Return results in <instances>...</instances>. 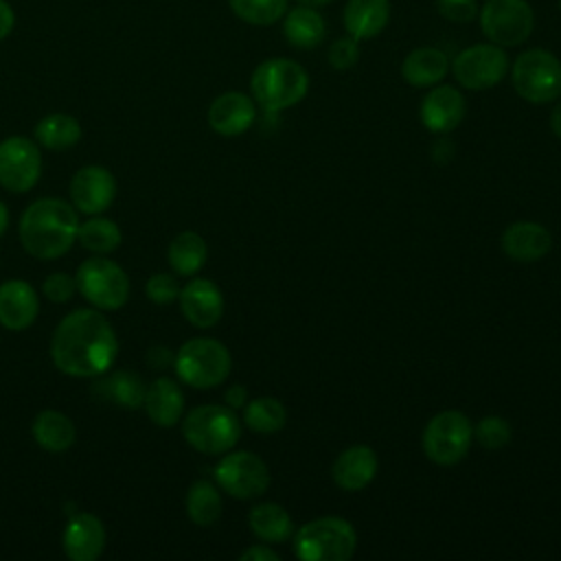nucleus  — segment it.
Wrapping results in <instances>:
<instances>
[{
  "instance_id": "f257e3e1",
  "label": "nucleus",
  "mask_w": 561,
  "mask_h": 561,
  "mask_svg": "<svg viewBox=\"0 0 561 561\" xmlns=\"http://www.w3.org/2000/svg\"><path fill=\"white\" fill-rule=\"evenodd\" d=\"M118 355V337L96 309H75L55 329L50 340L53 364L70 377H101Z\"/></svg>"
},
{
  "instance_id": "f03ea898",
  "label": "nucleus",
  "mask_w": 561,
  "mask_h": 561,
  "mask_svg": "<svg viewBox=\"0 0 561 561\" xmlns=\"http://www.w3.org/2000/svg\"><path fill=\"white\" fill-rule=\"evenodd\" d=\"M77 208L59 197L35 199L20 217V241L39 261L64 256L77 241Z\"/></svg>"
},
{
  "instance_id": "7ed1b4c3",
  "label": "nucleus",
  "mask_w": 561,
  "mask_h": 561,
  "mask_svg": "<svg viewBox=\"0 0 561 561\" xmlns=\"http://www.w3.org/2000/svg\"><path fill=\"white\" fill-rule=\"evenodd\" d=\"M250 92L265 114H278L307 96L309 72L289 57H270L252 70Z\"/></svg>"
},
{
  "instance_id": "20e7f679",
  "label": "nucleus",
  "mask_w": 561,
  "mask_h": 561,
  "mask_svg": "<svg viewBox=\"0 0 561 561\" xmlns=\"http://www.w3.org/2000/svg\"><path fill=\"white\" fill-rule=\"evenodd\" d=\"M294 554L302 561H348L357 548L353 524L337 515L316 517L291 535Z\"/></svg>"
},
{
  "instance_id": "39448f33",
  "label": "nucleus",
  "mask_w": 561,
  "mask_h": 561,
  "mask_svg": "<svg viewBox=\"0 0 561 561\" xmlns=\"http://www.w3.org/2000/svg\"><path fill=\"white\" fill-rule=\"evenodd\" d=\"M173 368L182 383L195 390H210L228 379L232 357L228 346L215 337H191L178 348Z\"/></svg>"
},
{
  "instance_id": "423d86ee",
  "label": "nucleus",
  "mask_w": 561,
  "mask_h": 561,
  "mask_svg": "<svg viewBox=\"0 0 561 561\" xmlns=\"http://www.w3.org/2000/svg\"><path fill=\"white\" fill-rule=\"evenodd\" d=\"M182 436L195 451L221 456L237 445L241 436V421L228 405H197L184 416Z\"/></svg>"
},
{
  "instance_id": "0eeeda50",
  "label": "nucleus",
  "mask_w": 561,
  "mask_h": 561,
  "mask_svg": "<svg viewBox=\"0 0 561 561\" xmlns=\"http://www.w3.org/2000/svg\"><path fill=\"white\" fill-rule=\"evenodd\" d=\"M511 83L519 99L533 105H546L561 96V59L546 48L519 53L511 68Z\"/></svg>"
},
{
  "instance_id": "6e6552de",
  "label": "nucleus",
  "mask_w": 561,
  "mask_h": 561,
  "mask_svg": "<svg viewBox=\"0 0 561 561\" xmlns=\"http://www.w3.org/2000/svg\"><path fill=\"white\" fill-rule=\"evenodd\" d=\"M473 443V425L460 410L434 414L421 434V447L427 460L440 467L458 465Z\"/></svg>"
},
{
  "instance_id": "1a4fd4ad",
  "label": "nucleus",
  "mask_w": 561,
  "mask_h": 561,
  "mask_svg": "<svg viewBox=\"0 0 561 561\" xmlns=\"http://www.w3.org/2000/svg\"><path fill=\"white\" fill-rule=\"evenodd\" d=\"M476 20L486 42L502 48L522 46L535 31V11L528 0H484Z\"/></svg>"
},
{
  "instance_id": "9d476101",
  "label": "nucleus",
  "mask_w": 561,
  "mask_h": 561,
  "mask_svg": "<svg viewBox=\"0 0 561 561\" xmlns=\"http://www.w3.org/2000/svg\"><path fill=\"white\" fill-rule=\"evenodd\" d=\"M75 283L77 291L96 309L114 311L121 309L129 298V276L118 263L105 256L83 261L77 267Z\"/></svg>"
},
{
  "instance_id": "9b49d317",
  "label": "nucleus",
  "mask_w": 561,
  "mask_h": 561,
  "mask_svg": "<svg viewBox=\"0 0 561 561\" xmlns=\"http://www.w3.org/2000/svg\"><path fill=\"white\" fill-rule=\"evenodd\" d=\"M511 61L502 46L491 42H480L462 48L449 66V72L458 81L460 88L480 92L495 88L508 75Z\"/></svg>"
},
{
  "instance_id": "f8f14e48",
  "label": "nucleus",
  "mask_w": 561,
  "mask_h": 561,
  "mask_svg": "<svg viewBox=\"0 0 561 561\" xmlns=\"http://www.w3.org/2000/svg\"><path fill=\"white\" fill-rule=\"evenodd\" d=\"M215 482L237 500L261 497L270 486V469L252 451H226L215 465Z\"/></svg>"
},
{
  "instance_id": "ddd939ff",
  "label": "nucleus",
  "mask_w": 561,
  "mask_h": 561,
  "mask_svg": "<svg viewBox=\"0 0 561 561\" xmlns=\"http://www.w3.org/2000/svg\"><path fill=\"white\" fill-rule=\"evenodd\" d=\"M42 173V156L35 140L9 136L0 142V186L9 193L31 191Z\"/></svg>"
},
{
  "instance_id": "4468645a",
  "label": "nucleus",
  "mask_w": 561,
  "mask_h": 561,
  "mask_svg": "<svg viewBox=\"0 0 561 561\" xmlns=\"http://www.w3.org/2000/svg\"><path fill=\"white\" fill-rule=\"evenodd\" d=\"M465 114H467L465 94L449 83L432 85L419 107V118L423 127L432 134L454 131L462 123Z\"/></svg>"
},
{
  "instance_id": "2eb2a0df",
  "label": "nucleus",
  "mask_w": 561,
  "mask_h": 561,
  "mask_svg": "<svg viewBox=\"0 0 561 561\" xmlns=\"http://www.w3.org/2000/svg\"><path fill=\"white\" fill-rule=\"evenodd\" d=\"M116 197V180L110 169L81 167L70 180V202L79 213L101 215Z\"/></svg>"
},
{
  "instance_id": "dca6fc26",
  "label": "nucleus",
  "mask_w": 561,
  "mask_h": 561,
  "mask_svg": "<svg viewBox=\"0 0 561 561\" xmlns=\"http://www.w3.org/2000/svg\"><path fill=\"white\" fill-rule=\"evenodd\" d=\"M178 300L184 318L197 329H210L224 316V294L210 278L188 280Z\"/></svg>"
},
{
  "instance_id": "f3484780",
  "label": "nucleus",
  "mask_w": 561,
  "mask_h": 561,
  "mask_svg": "<svg viewBox=\"0 0 561 561\" xmlns=\"http://www.w3.org/2000/svg\"><path fill=\"white\" fill-rule=\"evenodd\" d=\"M256 118L254 99L245 92L228 90L219 94L208 107V125L219 136H241L245 134Z\"/></svg>"
},
{
  "instance_id": "a211bd4d",
  "label": "nucleus",
  "mask_w": 561,
  "mask_h": 561,
  "mask_svg": "<svg viewBox=\"0 0 561 561\" xmlns=\"http://www.w3.org/2000/svg\"><path fill=\"white\" fill-rule=\"evenodd\" d=\"M502 250L517 263H535L552 250V234L537 221H513L502 232Z\"/></svg>"
},
{
  "instance_id": "6ab92c4d",
  "label": "nucleus",
  "mask_w": 561,
  "mask_h": 561,
  "mask_svg": "<svg viewBox=\"0 0 561 561\" xmlns=\"http://www.w3.org/2000/svg\"><path fill=\"white\" fill-rule=\"evenodd\" d=\"M379 469V460L373 447L368 445H351L337 454L331 467L333 482L348 493L366 489Z\"/></svg>"
},
{
  "instance_id": "aec40b11",
  "label": "nucleus",
  "mask_w": 561,
  "mask_h": 561,
  "mask_svg": "<svg viewBox=\"0 0 561 561\" xmlns=\"http://www.w3.org/2000/svg\"><path fill=\"white\" fill-rule=\"evenodd\" d=\"M61 546L72 561H94L105 548V526L92 513H77L68 519Z\"/></svg>"
},
{
  "instance_id": "412c9836",
  "label": "nucleus",
  "mask_w": 561,
  "mask_h": 561,
  "mask_svg": "<svg viewBox=\"0 0 561 561\" xmlns=\"http://www.w3.org/2000/svg\"><path fill=\"white\" fill-rule=\"evenodd\" d=\"M39 311V298L22 278H9L0 285V324L9 331L28 329Z\"/></svg>"
},
{
  "instance_id": "4be33fe9",
  "label": "nucleus",
  "mask_w": 561,
  "mask_h": 561,
  "mask_svg": "<svg viewBox=\"0 0 561 561\" xmlns=\"http://www.w3.org/2000/svg\"><path fill=\"white\" fill-rule=\"evenodd\" d=\"M451 66L445 50L436 46H419L401 61V77L412 88H432L443 83Z\"/></svg>"
},
{
  "instance_id": "5701e85b",
  "label": "nucleus",
  "mask_w": 561,
  "mask_h": 561,
  "mask_svg": "<svg viewBox=\"0 0 561 561\" xmlns=\"http://www.w3.org/2000/svg\"><path fill=\"white\" fill-rule=\"evenodd\" d=\"M142 408L158 427H173L184 414V392L171 377H158L147 386Z\"/></svg>"
},
{
  "instance_id": "b1692460",
  "label": "nucleus",
  "mask_w": 561,
  "mask_h": 561,
  "mask_svg": "<svg viewBox=\"0 0 561 561\" xmlns=\"http://www.w3.org/2000/svg\"><path fill=\"white\" fill-rule=\"evenodd\" d=\"M390 22V0H346L342 24L355 39L377 37Z\"/></svg>"
},
{
  "instance_id": "393cba45",
  "label": "nucleus",
  "mask_w": 561,
  "mask_h": 561,
  "mask_svg": "<svg viewBox=\"0 0 561 561\" xmlns=\"http://www.w3.org/2000/svg\"><path fill=\"white\" fill-rule=\"evenodd\" d=\"M283 37L298 50H313L327 37V22L313 7L296 4L283 15Z\"/></svg>"
},
{
  "instance_id": "a878e982",
  "label": "nucleus",
  "mask_w": 561,
  "mask_h": 561,
  "mask_svg": "<svg viewBox=\"0 0 561 561\" xmlns=\"http://www.w3.org/2000/svg\"><path fill=\"white\" fill-rule=\"evenodd\" d=\"M92 392L101 401H107V403H112L116 408L138 410L142 405V401H145L147 386H145L142 377L131 373V370H114V373L105 375L103 379L94 381Z\"/></svg>"
},
{
  "instance_id": "bb28decb",
  "label": "nucleus",
  "mask_w": 561,
  "mask_h": 561,
  "mask_svg": "<svg viewBox=\"0 0 561 561\" xmlns=\"http://www.w3.org/2000/svg\"><path fill=\"white\" fill-rule=\"evenodd\" d=\"M33 438L35 443L53 454L66 451L72 447L75 438H77V430L75 423L70 421V416H66L59 410H42L31 425Z\"/></svg>"
},
{
  "instance_id": "cd10ccee",
  "label": "nucleus",
  "mask_w": 561,
  "mask_h": 561,
  "mask_svg": "<svg viewBox=\"0 0 561 561\" xmlns=\"http://www.w3.org/2000/svg\"><path fill=\"white\" fill-rule=\"evenodd\" d=\"M248 526L265 543H283L294 535L291 515L276 502H263L250 508Z\"/></svg>"
},
{
  "instance_id": "c85d7f7f",
  "label": "nucleus",
  "mask_w": 561,
  "mask_h": 561,
  "mask_svg": "<svg viewBox=\"0 0 561 561\" xmlns=\"http://www.w3.org/2000/svg\"><path fill=\"white\" fill-rule=\"evenodd\" d=\"M167 259H169L171 270L178 276H195L208 259V248H206L204 237L193 230H184V232L175 234L173 241L169 243Z\"/></svg>"
},
{
  "instance_id": "c756f323",
  "label": "nucleus",
  "mask_w": 561,
  "mask_h": 561,
  "mask_svg": "<svg viewBox=\"0 0 561 561\" xmlns=\"http://www.w3.org/2000/svg\"><path fill=\"white\" fill-rule=\"evenodd\" d=\"M81 138V125L70 114H48L35 125L37 145L50 151H66Z\"/></svg>"
},
{
  "instance_id": "7c9ffc66",
  "label": "nucleus",
  "mask_w": 561,
  "mask_h": 561,
  "mask_svg": "<svg viewBox=\"0 0 561 561\" xmlns=\"http://www.w3.org/2000/svg\"><path fill=\"white\" fill-rule=\"evenodd\" d=\"M221 493L208 480H195L186 493V515L195 526H213L221 517Z\"/></svg>"
},
{
  "instance_id": "2f4dec72",
  "label": "nucleus",
  "mask_w": 561,
  "mask_h": 561,
  "mask_svg": "<svg viewBox=\"0 0 561 561\" xmlns=\"http://www.w3.org/2000/svg\"><path fill=\"white\" fill-rule=\"evenodd\" d=\"M243 423L256 434H274L285 427L287 410L276 397H256L243 405Z\"/></svg>"
},
{
  "instance_id": "473e14b6",
  "label": "nucleus",
  "mask_w": 561,
  "mask_h": 561,
  "mask_svg": "<svg viewBox=\"0 0 561 561\" xmlns=\"http://www.w3.org/2000/svg\"><path fill=\"white\" fill-rule=\"evenodd\" d=\"M77 241L94 254H110L121 245L123 234L116 221L101 215H90V219L79 224Z\"/></svg>"
},
{
  "instance_id": "72a5a7b5",
  "label": "nucleus",
  "mask_w": 561,
  "mask_h": 561,
  "mask_svg": "<svg viewBox=\"0 0 561 561\" xmlns=\"http://www.w3.org/2000/svg\"><path fill=\"white\" fill-rule=\"evenodd\" d=\"M228 4L241 22L252 26H270L289 9V0H228Z\"/></svg>"
},
{
  "instance_id": "f704fd0d",
  "label": "nucleus",
  "mask_w": 561,
  "mask_h": 561,
  "mask_svg": "<svg viewBox=\"0 0 561 561\" xmlns=\"http://www.w3.org/2000/svg\"><path fill=\"white\" fill-rule=\"evenodd\" d=\"M511 423L497 414H489L473 425V440L484 449H502L511 443Z\"/></svg>"
},
{
  "instance_id": "c9c22d12",
  "label": "nucleus",
  "mask_w": 561,
  "mask_h": 561,
  "mask_svg": "<svg viewBox=\"0 0 561 561\" xmlns=\"http://www.w3.org/2000/svg\"><path fill=\"white\" fill-rule=\"evenodd\" d=\"M180 283L173 274H167V272H158V274H151L147 278V285H145V294L147 298L153 302V305H171L180 298Z\"/></svg>"
},
{
  "instance_id": "e433bc0d",
  "label": "nucleus",
  "mask_w": 561,
  "mask_h": 561,
  "mask_svg": "<svg viewBox=\"0 0 561 561\" xmlns=\"http://www.w3.org/2000/svg\"><path fill=\"white\" fill-rule=\"evenodd\" d=\"M359 39L351 35L333 39V44L327 50V59L333 70H351L359 61Z\"/></svg>"
},
{
  "instance_id": "4c0bfd02",
  "label": "nucleus",
  "mask_w": 561,
  "mask_h": 561,
  "mask_svg": "<svg viewBox=\"0 0 561 561\" xmlns=\"http://www.w3.org/2000/svg\"><path fill=\"white\" fill-rule=\"evenodd\" d=\"M436 11L451 24H469L478 18V0H436Z\"/></svg>"
},
{
  "instance_id": "58836bf2",
  "label": "nucleus",
  "mask_w": 561,
  "mask_h": 561,
  "mask_svg": "<svg viewBox=\"0 0 561 561\" xmlns=\"http://www.w3.org/2000/svg\"><path fill=\"white\" fill-rule=\"evenodd\" d=\"M42 291L53 302H68L72 298V294L77 291L75 276H70L66 272H53L44 278Z\"/></svg>"
},
{
  "instance_id": "ea45409f",
  "label": "nucleus",
  "mask_w": 561,
  "mask_h": 561,
  "mask_svg": "<svg viewBox=\"0 0 561 561\" xmlns=\"http://www.w3.org/2000/svg\"><path fill=\"white\" fill-rule=\"evenodd\" d=\"M241 561H280V554L267 546L265 541L263 543H256V546H250L245 548L241 554H239Z\"/></svg>"
},
{
  "instance_id": "a19ab883",
  "label": "nucleus",
  "mask_w": 561,
  "mask_h": 561,
  "mask_svg": "<svg viewBox=\"0 0 561 561\" xmlns=\"http://www.w3.org/2000/svg\"><path fill=\"white\" fill-rule=\"evenodd\" d=\"M224 401H226L228 408L241 410V408L248 403V390H245V386H241V383L230 386V388L226 390V394H224Z\"/></svg>"
},
{
  "instance_id": "79ce46f5",
  "label": "nucleus",
  "mask_w": 561,
  "mask_h": 561,
  "mask_svg": "<svg viewBox=\"0 0 561 561\" xmlns=\"http://www.w3.org/2000/svg\"><path fill=\"white\" fill-rule=\"evenodd\" d=\"M15 24V13L7 0H0V39H4Z\"/></svg>"
},
{
  "instance_id": "37998d69",
  "label": "nucleus",
  "mask_w": 561,
  "mask_h": 561,
  "mask_svg": "<svg viewBox=\"0 0 561 561\" xmlns=\"http://www.w3.org/2000/svg\"><path fill=\"white\" fill-rule=\"evenodd\" d=\"M173 357H175V355H171L169 348H164V346H156V348L149 351V364L156 366V368L167 366L169 362H173Z\"/></svg>"
},
{
  "instance_id": "c03bdc74",
  "label": "nucleus",
  "mask_w": 561,
  "mask_h": 561,
  "mask_svg": "<svg viewBox=\"0 0 561 561\" xmlns=\"http://www.w3.org/2000/svg\"><path fill=\"white\" fill-rule=\"evenodd\" d=\"M550 129L557 138H561V101L554 103V107L550 112Z\"/></svg>"
},
{
  "instance_id": "a18cd8bd",
  "label": "nucleus",
  "mask_w": 561,
  "mask_h": 561,
  "mask_svg": "<svg viewBox=\"0 0 561 561\" xmlns=\"http://www.w3.org/2000/svg\"><path fill=\"white\" fill-rule=\"evenodd\" d=\"M9 228V210H7V204L0 202V237L7 232Z\"/></svg>"
},
{
  "instance_id": "49530a36",
  "label": "nucleus",
  "mask_w": 561,
  "mask_h": 561,
  "mask_svg": "<svg viewBox=\"0 0 561 561\" xmlns=\"http://www.w3.org/2000/svg\"><path fill=\"white\" fill-rule=\"evenodd\" d=\"M298 4H305V7H313V9H322L327 4H331L333 0H296Z\"/></svg>"
},
{
  "instance_id": "de8ad7c7",
  "label": "nucleus",
  "mask_w": 561,
  "mask_h": 561,
  "mask_svg": "<svg viewBox=\"0 0 561 561\" xmlns=\"http://www.w3.org/2000/svg\"><path fill=\"white\" fill-rule=\"evenodd\" d=\"M559 11H561V0H559Z\"/></svg>"
}]
</instances>
